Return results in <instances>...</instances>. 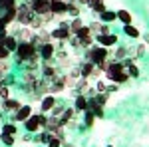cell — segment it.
<instances>
[{
  "instance_id": "obj_17",
  "label": "cell",
  "mask_w": 149,
  "mask_h": 147,
  "mask_svg": "<svg viewBox=\"0 0 149 147\" xmlns=\"http://www.w3.org/2000/svg\"><path fill=\"white\" fill-rule=\"evenodd\" d=\"M115 14H117V20H119V22H123V26H125V24H131V22H133L131 14H129L127 10H117Z\"/></svg>"
},
{
  "instance_id": "obj_39",
  "label": "cell",
  "mask_w": 149,
  "mask_h": 147,
  "mask_svg": "<svg viewBox=\"0 0 149 147\" xmlns=\"http://www.w3.org/2000/svg\"><path fill=\"white\" fill-rule=\"evenodd\" d=\"M145 40H147V44H149V36H147V38H145Z\"/></svg>"
},
{
  "instance_id": "obj_3",
  "label": "cell",
  "mask_w": 149,
  "mask_h": 147,
  "mask_svg": "<svg viewBox=\"0 0 149 147\" xmlns=\"http://www.w3.org/2000/svg\"><path fill=\"white\" fill-rule=\"evenodd\" d=\"M30 6L34 10L36 16H40L42 20H50L54 14L50 10V0H30Z\"/></svg>"
},
{
  "instance_id": "obj_23",
  "label": "cell",
  "mask_w": 149,
  "mask_h": 147,
  "mask_svg": "<svg viewBox=\"0 0 149 147\" xmlns=\"http://www.w3.org/2000/svg\"><path fill=\"white\" fill-rule=\"evenodd\" d=\"M81 26H84V24H81V20H80V18H74V20H72V22L68 24V28H70V34H76V32L80 30Z\"/></svg>"
},
{
  "instance_id": "obj_31",
  "label": "cell",
  "mask_w": 149,
  "mask_h": 147,
  "mask_svg": "<svg viewBox=\"0 0 149 147\" xmlns=\"http://www.w3.org/2000/svg\"><path fill=\"white\" fill-rule=\"evenodd\" d=\"M16 0H0V10H4V8H8V6H12Z\"/></svg>"
},
{
  "instance_id": "obj_6",
  "label": "cell",
  "mask_w": 149,
  "mask_h": 147,
  "mask_svg": "<svg viewBox=\"0 0 149 147\" xmlns=\"http://www.w3.org/2000/svg\"><path fill=\"white\" fill-rule=\"evenodd\" d=\"M44 123H46V117H44V115H30V117L24 121V127H26L30 133H34L40 127H44Z\"/></svg>"
},
{
  "instance_id": "obj_28",
  "label": "cell",
  "mask_w": 149,
  "mask_h": 147,
  "mask_svg": "<svg viewBox=\"0 0 149 147\" xmlns=\"http://www.w3.org/2000/svg\"><path fill=\"white\" fill-rule=\"evenodd\" d=\"M6 98H10V88L8 86H0V100L4 102Z\"/></svg>"
},
{
  "instance_id": "obj_2",
  "label": "cell",
  "mask_w": 149,
  "mask_h": 147,
  "mask_svg": "<svg viewBox=\"0 0 149 147\" xmlns=\"http://www.w3.org/2000/svg\"><path fill=\"white\" fill-rule=\"evenodd\" d=\"M86 58H88V62H92L95 68H100L103 62L109 58L107 54V48H103V46H88V52H86Z\"/></svg>"
},
{
  "instance_id": "obj_1",
  "label": "cell",
  "mask_w": 149,
  "mask_h": 147,
  "mask_svg": "<svg viewBox=\"0 0 149 147\" xmlns=\"http://www.w3.org/2000/svg\"><path fill=\"white\" fill-rule=\"evenodd\" d=\"M105 74H107V79H111L115 84H125L127 79H129V74H127V70L123 68L121 62H109Z\"/></svg>"
},
{
  "instance_id": "obj_26",
  "label": "cell",
  "mask_w": 149,
  "mask_h": 147,
  "mask_svg": "<svg viewBox=\"0 0 149 147\" xmlns=\"http://www.w3.org/2000/svg\"><path fill=\"white\" fill-rule=\"evenodd\" d=\"M93 119H95L93 111H92V109H86V117H84V123L90 127V125H93Z\"/></svg>"
},
{
  "instance_id": "obj_19",
  "label": "cell",
  "mask_w": 149,
  "mask_h": 147,
  "mask_svg": "<svg viewBox=\"0 0 149 147\" xmlns=\"http://www.w3.org/2000/svg\"><path fill=\"white\" fill-rule=\"evenodd\" d=\"M20 105H22V103L16 102V100H10V98H6V100H4V109H6V111H16Z\"/></svg>"
},
{
  "instance_id": "obj_13",
  "label": "cell",
  "mask_w": 149,
  "mask_h": 147,
  "mask_svg": "<svg viewBox=\"0 0 149 147\" xmlns=\"http://www.w3.org/2000/svg\"><path fill=\"white\" fill-rule=\"evenodd\" d=\"M64 88H66V79L58 76V78H54V79H52L50 91H52V93H58V91H62V90H64Z\"/></svg>"
},
{
  "instance_id": "obj_20",
  "label": "cell",
  "mask_w": 149,
  "mask_h": 147,
  "mask_svg": "<svg viewBox=\"0 0 149 147\" xmlns=\"http://www.w3.org/2000/svg\"><path fill=\"white\" fill-rule=\"evenodd\" d=\"M76 109H80V111H86V109H88V98H86L84 93H80V95L76 98Z\"/></svg>"
},
{
  "instance_id": "obj_33",
  "label": "cell",
  "mask_w": 149,
  "mask_h": 147,
  "mask_svg": "<svg viewBox=\"0 0 149 147\" xmlns=\"http://www.w3.org/2000/svg\"><path fill=\"white\" fill-rule=\"evenodd\" d=\"M4 131H8V133H12V135H14V133H16V127H14V125H4Z\"/></svg>"
},
{
  "instance_id": "obj_18",
  "label": "cell",
  "mask_w": 149,
  "mask_h": 147,
  "mask_svg": "<svg viewBox=\"0 0 149 147\" xmlns=\"http://www.w3.org/2000/svg\"><path fill=\"white\" fill-rule=\"evenodd\" d=\"M100 16H102V22H115V20H117V14H115L113 10H107V8H105V10L102 12V14H100Z\"/></svg>"
},
{
  "instance_id": "obj_5",
  "label": "cell",
  "mask_w": 149,
  "mask_h": 147,
  "mask_svg": "<svg viewBox=\"0 0 149 147\" xmlns=\"http://www.w3.org/2000/svg\"><path fill=\"white\" fill-rule=\"evenodd\" d=\"M34 54H38L34 42H18V46H16V56H18V62H28Z\"/></svg>"
},
{
  "instance_id": "obj_34",
  "label": "cell",
  "mask_w": 149,
  "mask_h": 147,
  "mask_svg": "<svg viewBox=\"0 0 149 147\" xmlns=\"http://www.w3.org/2000/svg\"><path fill=\"white\" fill-rule=\"evenodd\" d=\"M97 91H100V93L107 91V88H105V84H103V82H100V84H97Z\"/></svg>"
},
{
  "instance_id": "obj_24",
  "label": "cell",
  "mask_w": 149,
  "mask_h": 147,
  "mask_svg": "<svg viewBox=\"0 0 149 147\" xmlns=\"http://www.w3.org/2000/svg\"><path fill=\"white\" fill-rule=\"evenodd\" d=\"M0 139H2L4 145H14V135L8 133V131H4V129H2V133H0Z\"/></svg>"
},
{
  "instance_id": "obj_40",
  "label": "cell",
  "mask_w": 149,
  "mask_h": 147,
  "mask_svg": "<svg viewBox=\"0 0 149 147\" xmlns=\"http://www.w3.org/2000/svg\"><path fill=\"white\" fill-rule=\"evenodd\" d=\"M107 147H113V145H107Z\"/></svg>"
},
{
  "instance_id": "obj_12",
  "label": "cell",
  "mask_w": 149,
  "mask_h": 147,
  "mask_svg": "<svg viewBox=\"0 0 149 147\" xmlns=\"http://www.w3.org/2000/svg\"><path fill=\"white\" fill-rule=\"evenodd\" d=\"M14 115H16L18 121H26V119L32 115V107H30V105H20V107L14 111Z\"/></svg>"
},
{
  "instance_id": "obj_4",
  "label": "cell",
  "mask_w": 149,
  "mask_h": 147,
  "mask_svg": "<svg viewBox=\"0 0 149 147\" xmlns=\"http://www.w3.org/2000/svg\"><path fill=\"white\" fill-rule=\"evenodd\" d=\"M34 10L30 4H22V6H16V22L22 24V26H30L34 20Z\"/></svg>"
},
{
  "instance_id": "obj_7",
  "label": "cell",
  "mask_w": 149,
  "mask_h": 147,
  "mask_svg": "<svg viewBox=\"0 0 149 147\" xmlns=\"http://www.w3.org/2000/svg\"><path fill=\"white\" fill-rule=\"evenodd\" d=\"M38 54H40V58L44 60V62H50L52 58H54V54H56V44L54 42H44V44L40 46V50H38Z\"/></svg>"
},
{
  "instance_id": "obj_14",
  "label": "cell",
  "mask_w": 149,
  "mask_h": 147,
  "mask_svg": "<svg viewBox=\"0 0 149 147\" xmlns=\"http://www.w3.org/2000/svg\"><path fill=\"white\" fill-rule=\"evenodd\" d=\"M54 105H56V98H54L52 93H46V95L42 98V109H44V111H50Z\"/></svg>"
},
{
  "instance_id": "obj_32",
  "label": "cell",
  "mask_w": 149,
  "mask_h": 147,
  "mask_svg": "<svg viewBox=\"0 0 149 147\" xmlns=\"http://www.w3.org/2000/svg\"><path fill=\"white\" fill-rule=\"evenodd\" d=\"M48 147H60V139H56V137H52V139L48 141Z\"/></svg>"
},
{
  "instance_id": "obj_25",
  "label": "cell",
  "mask_w": 149,
  "mask_h": 147,
  "mask_svg": "<svg viewBox=\"0 0 149 147\" xmlns=\"http://www.w3.org/2000/svg\"><path fill=\"white\" fill-rule=\"evenodd\" d=\"M90 8H92L93 12H97V14H102V12L105 10V4H103V0H97V2L90 4Z\"/></svg>"
},
{
  "instance_id": "obj_29",
  "label": "cell",
  "mask_w": 149,
  "mask_h": 147,
  "mask_svg": "<svg viewBox=\"0 0 149 147\" xmlns=\"http://www.w3.org/2000/svg\"><path fill=\"white\" fill-rule=\"evenodd\" d=\"M8 58H10V52H8V50H6L4 46H0V62H2V60L6 62Z\"/></svg>"
},
{
  "instance_id": "obj_15",
  "label": "cell",
  "mask_w": 149,
  "mask_h": 147,
  "mask_svg": "<svg viewBox=\"0 0 149 147\" xmlns=\"http://www.w3.org/2000/svg\"><path fill=\"white\" fill-rule=\"evenodd\" d=\"M95 66H93L92 62H86V64H81V68H80V74H81V78H90V76H93V72H95Z\"/></svg>"
},
{
  "instance_id": "obj_22",
  "label": "cell",
  "mask_w": 149,
  "mask_h": 147,
  "mask_svg": "<svg viewBox=\"0 0 149 147\" xmlns=\"http://www.w3.org/2000/svg\"><path fill=\"white\" fill-rule=\"evenodd\" d=\"M68 12L70 14H72V16H74V18H78V16H80V6H78V2H74V0H70L68 2Z\"/></svg>"
},
{
  "instance_id": "obj_16",
  "label": "cell",
  "mask_w": 149,
  "mask_h": 147,
  "mask_svg": "<svg viewBox=\"0 0 149 147\" xmlns=\"http://www.w3.org/2000/svg\"><path fill=\"white\" fill-rule=\"evenodd\" d=\"M74 115H76V111H74L72 107H70V109H66V111H64L62 115H60V117H58V119H60V125H68V123H70V119H74Z\"/></svg>"
},
{
  "instance_id": "obj_27",
  "label": "cell",
  "mask_w": 149,
  "mask_h": 147,
  "mask_svg": "<svg viewBox=\"0 0 149 147\" xmlns=\"http://www.w3.org/2000/svg\"><path fill=\"white\" fill-rule=\"evenodd\" d=\"M127 74H129V78H137L139 76V68L133 66V64H129V66H127Z\"/></svg>"
},
{
  "instance_id": "obj_38",
  "label": "cell",
  "mask_w": 149,
  "mask_h": 147,
  "mask_svg": "<svg viewBox=\"0 0 149 147\" xmlns=\"http://www.w3.org/2000/svg\"><path fill=\"white\" fill-rule=\"evenodd\" d=\"M74 2H78V4H86L88 0H74Z\"/></svg>"
},
{
  "instance_id": "obj_9",
  "label": "cell",
  "mask_w": 149,
  "mask_h": 147,
  "mask_svg": "<svg viewBox=\"0 0 149 147\" xmlns=\"http://www.w3.org/2000/svg\"><path fill=\"white\" fill-rule=\"evenodd\" d=\"M95 42L103 48H109V46H113L117 42V36L115 34H97L95 36Z\"/></svg>"
},
{
  "instance_id": "obj_36",
  "label": "cell",
  "mask_w": 149,
  "mask_h": 147,
  "mask_svg": "<svg viewBox=\"0 0 149 147\" xmlns=\"http://www.w3.org/2000/svg\"><path fill=\"white\" fill-rule=\"evenodd\" d=\"M125 56V50H117V54H115V58H123Z\"/></svg>"
},
{
  "instance_id": "obj_10",
  "label": "cell",
  "mask_w": 149,
  "mask_h": 147,
  "mask_svg": "<svg viewBox=\"0 0 149 147\" xmlns=\"http://www.w3.org/2000/svg\"><path fill=\"white\" fill-rule=\"evenodd\" d=\"M70 28H68V24H62L58 30H54L52 34H50V38H54V40H70Z\"/></svg>"
},
{
  "instance_id": "obj_11",
  "label": "cell",
  "mask_w": 149,
  "mask_h": 147,
  "mask_svg": "<svg viewBox=\"0 0 149 147\" xmlns=\"http://www.w3.org/2000/svg\"><path fill=\"white\" fill-rule=\"evenodd\" d=\"M42 74H44V79L46 82H52L54 78H58V68H54L50 62H46L44 68H42Z\"/></svg>"
},
{
  "instance_id": "obj_30",
  "label": "cell",
  "mask_w": 149,
  "mask_h": 147,
  "mask_svg": "<svg viewBox=\"0 0 149 147\" xmlns=\"http://www.w3.org/2000/svg\"><path fill=\"white\" fill-rule=\"evenodd\" d=\"M50 139H52V135H50L48 131H44V133H40V137H38V141H40V143H48Z\"/></svg>"
},
{
  "instance_id": "obj_21",
  "label": "cell",
  "mask_w": 149,
  "mask_h": 147,
  "mask_svg": "<svg viewBox=\"0 0 149 147\" xmlns=\"http://www.w3.org/2000/svg\"><path fill=\"white\" fill-rule=\"evenodd\" d=\"M123 32H125L129 38H133V40L139 38V30L135 28V26H131V24H125V26H123Z\"/></svg>"
},
{
  "instance_id": "obj_8",
  "label": "cell",
  "mask_w": 149,
  "mask_h": 147,
  "mask_svg": "<svg viewBox=\"0 0 149 147\" xmlns=\"http://www.w3.org/2000/svg\"><path fill=\"white\" fill-rule=\"evenodd\" d=\"M0 46H4L8 52H16V46H18V38L16 36H10V34H6V36H2L0 38Z\"/></svg>"
},
{
  "instance_id": "obj_35",
  "label": "cell",
  "mask_w": 149,
  "mask_h": 147,
  "mask_svg": "<svg viewBox=\"0 0 149 147\" xmlns=\"http://www.w3.org/2000/svg\"><path fill=\"white\" fill-rule=\"evenodd\" d=\"M50 111H52V113H54V115H56V117H58V115L62 113V107H56V105H54V107H52Z\"/></svg>"
},
{
  "instance_id": "obj_37",
  "label": "cell",
  "mask_w": 149,
  "mask_h": 147,
  "mask_svg": "<svg viewBox=\"0 0 149 147\" xmlns=\"http://www.w3.org/2000/svg\"><path fill=\"white\" fill-rule=\"evenodd\" d=\"M143 52H145V46H139V48H137V56H141Z\"/></svg>"
}]
</instances>
